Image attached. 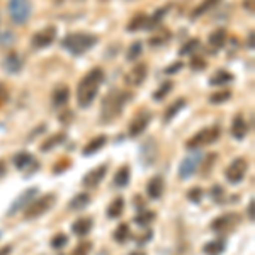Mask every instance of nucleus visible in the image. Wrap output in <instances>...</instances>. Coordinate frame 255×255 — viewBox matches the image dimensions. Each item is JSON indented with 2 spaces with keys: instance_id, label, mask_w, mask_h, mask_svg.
Masks as SVG:
<instances>
[{
  "instance_id": "4",
  "label": "nucleus",
  "mask_w": 255,
  "mask_h": 255,
  "mask_svg": "<svg viewBox=\"0 0 255 255\" xmlns=\"http://www.w3.org/2000/svg\"><path fill=\"white\" fill-rule=\"evenodd\" d=\"M55 201L56 197L55 194H46V196H41L39 199H32L31 204L24 209V218L26 220H36V218L43 216L44 213H48L49 209L55 206Z\"/></svg>"
},
{
  "instance_id": "7",
  "label": "nucleus",
  "mask_w": 255,
  "mask_h": 255,
  "mask_svg": "<svg viewBox=\"0 0 255 255\" xmlns=\"http://www.w3.org/2000/svg\"><path fill=\"white\" fill-rule=\"evenodd\" d=\"M36 194H38V187H29L20 192V194L12 201L9 209H7V216H14V215H17L19 211H24V209L31 204V201L34 199Z\"/></svg>"
},
{
  "instance_id": "8",
  "label": "nucleus",
  "mask_w": 255,
  "mask_h": 255,
  "mask_svg": "<svg viewBox=\"0 0 255 255\" xmlns=\"http://www.w3.org/2000/svg\"><path fill=\"white\" fill-rule=\"evenodd\" d=\"M238 223H240V216L235 215V213H226V215H221L213 220L211 230L216 233H226L235 230Z\"/></svg>"
},
{
  "instance_id": "16",
  "label": "nucleus",
  "mask_w": 255,
  "mask_h": 255,
  "mask_svg": "<svg viewBox=\"0 0 255 255\" xmlns=\"http://www.w3.org/2000/svg\"><path fill=\"white\" fill-rule=\"evenodd\" d=\"M165 191V180H163L162 175H155L153 179H150L146 186V192L150 199H160Z\"/></svg>"
},
{
  "instance_id": "49",
  "label": "nucleus",
  "mask_w": 255,
  "mask_h": 255,
  "mask_svg": "<svg viewBox=\"0 0 255 255\" xmlns=\"http://www.w3.org/2000/svg\"><path fill=\"white\" fill-rule=\"evenodd\" d=\"M244 7H245V10H249L250 14H254V0H245Z\"/></svg>"
},
{
  "instance_id": "35",
  "label": "nucleus",
  "mask_w": 255,
  "mask_h": 255,
  "mask_svg": "<svg viewBox=\"0 0 255 255\" xmlns=\"http://www.w3.org/2000/svg\"><path fill=\"white\" fill-rule=\"evenodd\" d=\"M128 238H129V226L126 223H121L116 228V232H114V240H116L118 244H126Z\"/></svg>"
},
{
  "instance_id": "50",
  "label": "nucleus",
  "mask_w": 255,
  "mask_h": 255,
  "mask_svg": "<svg viewBox=\"0 0 255 255\" xmlns=\"http://www.w3.org/2000/svg\"><path fill=\"white\" fill-rule=\"evenodd\" d=\"M10 250H12V247H10V245L3 247V249L0 250V255H9V254H10Z\"/></svg>"
},
{
  "instance_id": "40",
  "label": "nucleus",
  "mask_w": 255,
  "mask_h": 255,
  "mask_svg": "<svg viewBox=\"0 0 255 255\" xmlns=\"http://www.w3.org/2000/svg\"><path fill=\"white\" fill-rule=\"evenodd\" d=\"M67 244H68V237L63 235V233H58V235H55V237H53V240H51V247H53V249H56V250L63 249V247L67 245Z\"/></svg>"
},
{
  "instance_id": "6",
  "label": "nucleus",
  "mask_w": 255,
  "mask_h": 255,
  "mask_svg": "<svg viewBox=\"0 0 255 255\" xmlns=\"http://www.w3.org/2000/svg\"><path fill=\"white\" fill-rule=\"evenodd\" d=\"M9 15L12 19V22L22 26L27 22L31 15V0H9Z\"/></svg>"
},
{
  "instance_id": "34",
  "label": "nucleus",
  "mask_w": 255,
  "mask_h": 255,
  "mask_svg": "<svg viewBox=\"0 0 255 255\" xmlns=\"http://www.w3.org/2000/svg\"><path fill=\"white\" fill-rule=\"evenodd\" d=\"M168 12V7H162V9H158L157 12H155L151 17H148L146 20V29H151V27H157L160 22H162L163 15H165Z\"/></svg>"
},
{
  "instance_id": "2",
  "label": "nucleus",
  "mask_w": 255,
  "mask_h": 255,
  "mask_svg": "<svg viewBox=\"0 0 255 255\" xmlns=\"http://www.w3.org/2000/svg\"><path fill=\"white\" fill-rule=\"evenodd\" d=\"M133 97L131 92H125V90H111L108 96L102 101V109H101V119L102 123H111L114 119L121 116L125 106L129 102V99Z\"/></svg>"
},
{
  "instance_id": "14",
  "label": "nucleus",
  "mask_w": 255,
  "mask_h": 255,
  "mask_svg": "<svg viewBox=\"0 0 255 255\" xmlns=\"http://www.w3.org/2000/svg\"><path fill=\"white\" fill-rule=\"evenodd\" d=\"M146 75H148L146 63H138L126 73L125 82L129 85V87H138V85H141L143 82L146 80Z\"/></svg>"
},
{
  "instance_id": "25",
  "label": "nucleus",
  "mask_w": 255,
  "mask_h": 255,
  "mask_svg": "<svg viewBox=\"0 0 255 255\" xmlns=\"http://www.w3.org/2000/svg\"><path fill=\"white\" fill-rule=\"evenodd\" d=\"M226 43V31L225 29H216L215 32H211L209 36V46L213 48V51H218L225 46Z\"/></svg>"
},
{
  "instance_id": "51",
  "label": "nucleus",
  "mask_w": 255,
  "mask_h": 255,
  "mask_svg": "<svg viewBox=\"0 0 255 255\" xmlns=\"http://www.w3.org/2000/svg\"><path fill=\"white\" fill-rule=\"evenodd\" d=\"M97 255H109V252H108V250H101V252H99Z\"/></svg>"
},
{
  "instance_id": "13",
  "label": "nucleus",
  "mask_w": 255,
  "mask_h": 255,
  "mask_svg": "<svg viewBox=\"0 0 255 255\" xmlns=\"http://www.w3.org/2000/svg\"><path fill=\"white\" fill-rule=\"evenodd\" d=\"M151 121V114L146 113V111H143V113H138L136 116L133 118V121L129 123V129H128V134H129L131 138H136L139 134L143 133V131L146 129L148 125H150Z\"/></svg>"
},
{
  "instance_id": "36",
  "label": "nucleus",
  "mask_w": 255,
  "mask_h": 255,
  "mask_svg": "<svg viewBox=\"0 0 255 255\" xmlns=\"http://www.w3.org/2000/svg\"><path fill=\"white\" fill-rule=\"evenodd\" d=\"M153 220H155V213L153 211H148V209H143V211H139V215L134 216V223L141 225V226L150 225Z\"/></svg>"
},
{
  "instance_id": "39",
  "label": "nucleus",
  "mask_w": 255,
  "mask_h": 255,
  "mask_svg": "<svg viewBox=\"0 0 255 255\" xmlns=\"http://www.w3.org/2000/svg\"><path fill=\"white\" fill-rule=\"evenodd\" d=\"M203 194L204 192L201 187H192V189H189V192H187V199L194 204H199L201 201H203Z\"/></svg>"
},
{
  "instance_id": "1",
  "label": "nucleus",
  "mask_w": 255,
  "mask_h": 255,
  "mask_svg": "<svg viewBox=\"0 0 255 255\" xmlns=\"http://www.w3.org/2000/svg\"><path fill=\"white\" fill-rule=\"evenodd\" d=\"M102 82H104V70L99 67L89 70L84 75V79L79 82V87H77V102H79L82 109L92 106Z\"/></svg>"
},
{
  "instance_id": "11",
  "label": "nucleus",
  "mask_w": 255,
  "mask_h": 255,
  "mask_svg": "<svg viewBox=\"0 0 255 255\" xmlns=\"http://www.w3.org/2000/svg\"><path fill=\"white\" fill-rule=\"evenodd\" d=\"M56 39V27L55 26H48L44 29H41L32 36L31 43H32V48L34 49H44L48 48L53 41Z\"/></svg>"
},
{
  "instance_id": "23",
  "label": "nucleus",
  "mask_w": 255,
  "mask_h": 255,
  "mask_svg": "<svg viewBox=\"0 0 255 255\" xmlns=\"http://www.w3.org/2000/svg\"><path fill=\"white\" fill-rule=\"evenodd\" d=\"M221 2H223V0H203V2H201L199 5H197L196 9L192 10L191 17H192V19H197L199 15L206 14L208 10H211V9H215L216 5H220Z\"/></svg>"
},
{
  "instance_id": "5",
  "label": "nucleus",
  "mask_w": 255,
  "mask_h": 255,
  "mask_svg": "<svg viewBox=\"0 0 255 255\" xmlns=\"http://www.w3.org/2000/svg\"><path fill=\"white\" fill-rule=\"evenodd\" d=\"M221 136V129L218 126H209L201 129L199 133H196L192 138L187 139L186 146L187 148H201V146H206V145H213L216 143L218 139Z\"/></svg>"
},
{
  "instance_id": "24",
  "label": "nucleus",
  "mask_w": 255,
  "mask_h": 255,
  "mask_svg": "<svg viewBox=\"0 0 255 255\" xmlns=\"http://www.w3.org/2000/svg\"><path fill=\"white\" fill-rule=\"evenodd\" d=\"M63 141H67V133H56V134H53V136H49L44 143H41L39 150L41 151H49L55 146L61 145Z\"/></svg>"
},
{
  "instance_id": "44",
  "label": "nucleus",
  "mask_w": 255,
  "mask_h": 255,
  "mask_svg": "<svg viewBox=\"0 0 255 255\" xmlns=\"http://www.w3.org/2000/svg\"><path fill=\"white\" fill-rule=\"evenodd\" d=\"M204 67H206V61L203 58H199V56H192V61H191L192 70H203Z\"/></svg>"
},
{
  "instance_id": "3",
  "label": "nucleus",
  "mask_w": 255,
  "mask_h": 255,
  "mask_svg": "<svg viewBox=\"0 0 255 255\" xmlns=\"http://www.w3.org/2000/svg\"><path fill=\"white\" fill-rule=\"evenodd\" d=\"M97 41V36L90 34V32H72V34L65 36L63 41H61V46H63V49H67L70 55L80 56L96 46Z\"/></svg>"
},
{
  "instance_id": "46",
  "label": "nucleus",
  "mask_w": 255,
  "mask_h": 255,
  "mask_svg": "<svg viewBox=\"0 0 255 255\" xmlns=\"http://www.w3.org/2000/svg\"><path fill=\"white\" fill-rule=\"evenodd\" d=\"M184 67V63L182 61H177V63H174L172 67H168V68H165V73H175V72H179L180 68Z\"/></svg>"
},
{
  "instance_id": "27",
  "label": "nucleus",
  "mask_w": 255,
  "mask_h": 255,
  "mask_svg": "<svg viewBox=\"0 0 255 255\" xmlns=\"http://www.w3.org/2000/svg\"><path fill=\"white\" fill-rule=\"evenodd\" d=\"M129 177H131V170L128 165H123L114 175V186L116 187H126L129 184Z\"/></svg>"
},
{
  "instance_id": "45",
  "label": "nucleus",
  "mask_w": 255,
  "mask_h": 255,
  "mask_svg": "<svg viewBox=\"0 0 255 255\" xmlns=\"http://www.w3.org/2000/svg\"><path fill=\"white\" fill-rule=\"evenodd\" d=\"M7 101H9V90L3 84H0V106H3Z\"/></svg>"
},
{
  "instance_id": "18",
  "label": "nucleus",
  "mask_w": 255,
  "mask_h": 255,
  "mask_svg": "<svg viewBox=\"0 0 255 255\" xmlns=\"http://www.w3.org/2000/svg\"><path fill=\"white\" fill-rule=\"evenodd\" d=\"M106 141H108V136H106V134H101V136H96L94 139H90L87 145L84 146V150H82L84 157H92L94 153H97V151L106 145Z\"/></svg>"
},
{
  "instance_id": "28",
  "label": "nucleus",
  "mask_w": 255,
  "mask_h": 255,
  "mask_svg": "<svg viewBox=\"0 0 255 255\" xmlns=\"http://www.w3.org/2000/svg\"><path fill=\"white\" fill-rule=\"evenodd\" d=\"M123 211H125V199H123V197H116L108 206V216L113 218V220L121 216Z\"/></svg>"
},
{
  "instance_id": "37",
  "label": "nucleus",
  "mask_w": 255,
  "mask_h": 255,
  "mask_svg": "<svg viewBox=\"0 0 255 255\" xmlns=\"http://www.w3.org/2000/svg\"><path fill=\"white\" fill-rule=\"evenodd\" d=\"M232 99V92L230 90H218V92L211 94V97H209V102L211 104H223V102L230 101Z\"/></svg>"
},
{
  "instance_id": "26",
  "label": "nucleus",
  "mask_w": 255,
  "mask_h": 255,
  "mask_svg": "<svg viewBox=\"0 0 255 255\" xmlns=\"http://www.w3.org/2000/svg\"><path fill=\"white\" fill-rule=\"evenodd\" d=\"M184 108H186V99H177L174 104L165 111V114H163V123H170Z\"/></svg>"
},
{
  "instance_id": "15",
  "label": "nucleus",
  "mask_w": 255,
  "mask_h": 255,
  "mask_svg": "<svg viewBox=\"0 0 255 255\" xmlns=\"http://www.w3.org/2000/svg\"><path fill=\"white\" fill-rule=\"evenodd\" d=\"M106 174H108V165L96 167V168H92L89 174L84 175V179H82V184H84V187L94 189V187H97L99 184L102 182V180H104Z\"/></svg>"
},
{
  "instance_id": "53",
  "label": "nucleus",
  "mask_w": 255,
  "mask_h": 255,
  "mask_svg": "<svg viewBox=\"0 0 255 255\" xmlns=\"http://www.w3.org/2000/svg\"><path fill=\"white\" fill-rule=\"evenodd\" d=\"M0 235H2V232H0Z\"/></svg>"
},
{
  "instance_id": "10",
  "label": "nucleus",
  "mask_w": 255,
  "mask_h": 255,
  "mask_svg": "<svg viewBox=\"0 0 255 255\" xmlns=\"http://www.w3.org/2000/svg\"><path fill=\"white\" fill-rule=\"evenodd\" d=\"M201 160H203V153H201V151H194V153L187 155V157L184 158L179 165V177L180 179H189L191 175H194V172L199 168Z\"/></svg>"
},
{
  "instance_id": "30",
  "label": "nucleus",
  "mask_w": 255,
  "mask_h": 255,
  "mask_svg": "<svg viewBox=\"0 0 255 255\" xmlns=\"http://www.w3.org/2000/svg\"><path fill=\"white\" fill-rule=\"evenodd\" d=\"M29 163H32V155L31 153H27V151H19V153H15L14 165L17 170H24Z\"/></svg>"
},
{
  "instance_id": "52",
  "label": "nucleus",
  "mask_w": 255,
  "mask_h": 255,
  "mask_svg": "<svg viewBox=\"0 0 255 255\" xmlns=\"http://www.w3.org/2000/svg\"><path fill=\"white\" fill-rule=\"evenodd\" d=\"M131 255H146V254L145 252H139V250H138V252H133Z\"/></svg>"
},
{
  "instance_id": "47",
  "label": "nucleus",
  "mask_w": 255,
  "mask_h": 255,
  "mask_svg": "<svg viewBox=\"0 0 255 255\" xmlns=\"http://www.w3.org/2000/svg\"><path fill=\"white\" fill-rule=\"evenodd\" d=\"M247 46H249L250 49L255 48V34H254V31L249 32V41H247Z\"/></svg>"
},
{
  "instance_id": "17",
  "label": "nucleus",
  "mask_w": 255,
  "mask_h": 255,
  "mask_svg": "<svg viewBox=\"0 0 255 255\" xmlns=\"http://www.w3.org/2000/svg\"><path fill=\"white\" fill-rule=\"evenodd\" d=\"M22 65H24L22 60H20V56L15 51H10L9 55L3 58V68H5V72L10 73V75L19 73L20 70H22Z\"/></svg>"
},
{
  "instance_id": "32",
  "label": "nucleus",
  "mask_w": 255,
  "mask_h": 255,
  "mask_svg": "<svg viewBox=\"0 0 255 255\" xmlns=\"http://www.w3.org/2000/svg\"><path fill=\"white\" fill-rule=\"evenodd\" d=\"M225 247L226 244L223 240H213L209 244L204 245V252L209 255H218V254H223L225 252Z\"/></svg>"
},
{
  "instance_id": "38",
  "label": "nucleus",
  "mask_w": 255,
  "mask_h": 255,
  "mask_svg": "<svg viewBox=\"0 0 255 255\" xmlns=\"http://www.w3.org/2000/svg\"><path fill=\"white\" fill-rule=\"evenodd\" d=\"M172 87H174V84H172V82H165V84H162V85H160V89L153 94V99H155V101H163V99H165L168 94L172 92Z\"/></svg>"
},
{
  "instance_id": "31",
  "label": "nucleus",
  "mask_w": 255,
  "mask_h": 255,
  "mask_svg": "<svg viewBox=\"0 0 255 255\" xmlns=\"http://www.w3.org/2000/svg\"><path fill=\"white\" fill-rule=\"evenodd\" d=\"M146 20H148V15H145V14L134 15V17L129 20V24H128V31L146 29Z\"/></svg>"
},
{
  "instance_id": "21",
  "label": "nucleus",
  "mask_w": 255,
  "mask_h": 255,
  "mask_svg": "<svg viewBox=\"0 0 255 255\" xmlns=\"http://www.w3.org/2000/svg\"><path fill=\"white\" fill-rule=\"evenodd\" d=\"M90 204V196L87 192H80V194L73 196V199L68 203V208L72 209V211H82V209H85Z\"/></svg>"
},
{
  "instance_id": "48",
  "label": "nucleus",
  "mask_w": 255,
  "mask_h": 255,
  "mask_svg": "<svg viewBox=\"0 0 255 255\" xmlns=\"http://www.w3.org/2000/svg\"><path fill=\"white\" fill-rule=\"evenodd\" d=\"M254 208H255V201H254V199H250V203H249V209H247V213H249L250 221H254Z\"/></svg>"
},
{
  "instance_id": "19",
  "label": "nucleus",
  "mask_w": 255,
  "mask_h": 255,
  "mask_svg": "<svg viewBox=\"0 0 255 255\" xmlns=\"http://www.w3.org/2000/svg\"><path fill=\"white\" fill-rule=\"evenodd\" d=\"M53 106L55 108H63L67 106L68 99H70V89L67 85H58L55 90H53Z\"/></svg>"
},
{
  "instance_id": "12",
  "label": "nucleus",
  "mask_w": 255,
  "mask_h": 255,
  "mask_svg": "<svg viewBox=\"0 0 255 255\" xmlns=\"http://www.w3.org/2000/svg\"><path fill=\"white\" fill-rule=\"evenodd\" d=\"M158 157V145L153 138H148L145 143L141 145V150H139V160L145 167L151 165V163L157 162Z\"/></svg>"
},
{
  "instance_id": "20",
  "label": "nucleus",
  "mask_w": 255,
  "mask_h": 255,
  "mask_svg": "<svg viewBox=\"0 0 255 255\" xmlns=\"http://www.w3.org/2000/svg\"><path fill=\"white\" fill-rule=\"evenodd\" d=\"M247 133H249V125L245 123V119L242 114H238L235 116L232 123V134L235 136L237 139H244L247 136Z\"/></svg>"
},
{
  "instance_id": "29",
  "label": "nucleus",
  "mask_w": 255,
  "mask_h": 255,
  "mask_svg": "<svg viewBox=\"0 0 255 255\" xmlns=\"http://www.w3.org/2000/svg\"><path fill=\"white\" fill-rule=\"evenodd\" d=\"M232 80H233L232 73L226 72V70H218L215 75L209 79V84H211V85H226V84H230Z\"/></svg>"
},
{
  "instance_id": "41",
  "label": "nucleus",
  "mask_w": 255,
  "mask_h": 255,
  "mask_svg": "<svg viewBox=\"0 0 255 255\" xmlns=\"http://www.w3.org/2000/svg\"><path fill=\"white\" fill-rule=\"evenodd\" d=\"M92 250V244L90 242H82L75 247V250H72V255H89Z\"/></svg>"
},
{
  "instance_id": "42",
  "label": "nucleus",
  "mask_w": 255,
  "mask_h": 255,
  "mask_svg": "<svg viewBox=\"0 0 255 255\" xmlns=\"http://www.w3.org/2000/svg\"><path fill=\"white\" fill-rule=\"evenodd\" d=\"M197 46H199V39H191V41H187V43L184 44V48H180L179 55H189V53L196 51Z\"/></svg>"
},
{
  "instance_id": "22",
  "label": "nucleus",
  "mask_w": 255,
  "mask_h": 255,
  "mask_svg": "<svg viewBox=\"0 0 255 255\" xmlns=\"http://www.w3.org/2000/svg\"><path fill=\"white\" fill-rule=\"evenodd\" d=\"M92 230V220L90 218H80L75 223L72 225V232L75 233L77 237H85L87 233Z\"/></svg>"
},
{
  "instance_id": "43",
  "label": "nucleus",
  "mask_w": 255,
  "mask_h": 255,
  "mask_svg": "<svg viewBox=\"0 0 255 255\" xmlns=\"http://www.w3.org/2000/svg\"><path fill=\"white\" fill-rule=\"evenodd\" d=\"M168 38H170V34H168V31H167L165 34H162V36H153V38H150V44L151 46H158V44L165 43Z\"/></svg>"
},
{
  "instance_id": "33",
  "label": "nucleus",
  "mask_w": 255,
  "mask_h": 255,
  "mask_svg": "<svg viewBox=\"0 0 255 255\" xmlns=\"http://www.w3.org/2000/svg\"><path fill=\"white\" fill-rule=\"evenodd\" d=\"M141 53H143V43L141 41H134V43L128 48L126 58H128V61H134L141 56Z\"/></svg>"
},
{
  "instance_id": "9",
  "label": "nucleus",
  "mask_w": 255,
  "mask_h": 255,
  "mask_svg": "<svg viewBox=\"0 0 255 255\" xmlns=\"http://www.w3.org/2000/svg\"><path fill=\"white\" fill-rule=\"evenodd\" d=\"M247 168H249V163L244 158H235L232 163L228 165V168L225 170V177L230 184H238L244 180V177L247 174Z\"/></svg>"
}]
</instances>
